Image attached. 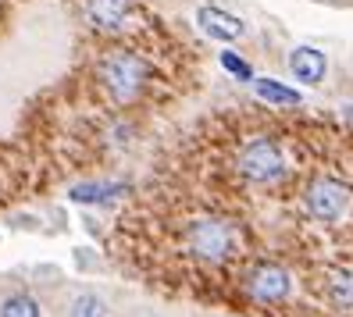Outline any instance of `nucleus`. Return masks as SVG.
<instances>
[{
  "instance_id": "obj_1",
  "label": "nucleus",
  "mask_w": 353,
  "mask_h": 317,
  "mask_svg": "<svg viewBox=\"0 0 353 317\" xmlns=\"http://www.w3.org/2000/svg\"><path fill=\"white\" fill-rule=\"evenodd\" d=\"M182 243H185V249H190L196 260H203V264H225V260H232L239 253L243 236H239L236 221L200 218V221H193L190 228H185Z\"/></svg>"
},
{
  "instance_id": "obj_2",
  "label": "nucleus",
  "mask_w": 353,
  "mask_h": 317,
  "mask_svg": "<svg viewBox=\"0 0 353 317\" xmlns=\"http://www.w3.org/2000/svg\"><path fill=\"white\" fill-rule=\"evenodd\" d=\"M97 75H100V82H103V90L111 93V100L132 103V100L143 93V86H147L150 68H147V61L136 57V54H129V50H111L108 57L100 61Z\"/></svg>"
},
{
  "instance_id": "obj_3",
  "label": "nucleus",
  "mask_w": 353,
  "mask_h": 317,
  "mask_svg": "<svg viewBox=\"0 0 353 317\" xmlns=\"http://www.w3.org/2000/svg\"><path fill=\"white\" fill-rule=\"evenodd\" d=\"M236 167H239V175L246 182H254V185H275L285 175V154H282L279 139L254 136V139H246L239 146Z\"/></svg>"
},
{
  "instance_id": "obj_4",
  "label": "nucleus",
  "mask_w": 353,
  "mask_h": 317,
  "mask_svg": "<svg viewBox=\"0 0 353 317\" xmlns=\"http://www.w3.org/2000/svg\"><path fill=\"white\" fill-rule=\"evenodd\" d=\"M350 200H353L350 185H343L339 178H328V175H318L314 182L303 189V207H307V214L318 218V221H325V225L343 221L346 210H350Z\"/></svg>"
},
{
  "instance_id": "obj_5",
  "label": "nucleus",
  "mask_w": 353,
  "mask_h": 317,
  "mask_svg": "<svg viewBox=\"0 0 353 317\" xmlns=\"http://www.w3.org/2000/svg\"><path fill=\"white\" fill-rule=\"evenodd\" d=\"M243 292H246V300H254L257 307H272V303H282L285 296L293 292V278H289V271L279 267V264H257V267L246 271Z\"/></svg>"
},
{
  "instance_id": "obj_6",
  "label": "nucleus",
  "mask_w": 353,
  "mask_h": 317,
  "mask_svg": "<svg viewBox=\"0 0 353 317\" xmlns=\"http://www.w3.org/2000/svg\"><path fill=\"white\" fill-rule=\"evenodd\" d=\"M196 25L203 36L218 39V43H232V39H243L246 36V22L236 14H228L225 8H214V4H203L196 8Z\"/></svg>"
},
{
  "instance_id": "obj_7",
  "label": "nucleus",
  "mask_w": 353,
  "mask_h": 317,
  "mask_svg": "<svg viewBox=\"0 0 353 317\" xmlns=\"http://www.w3.org/2000/svg\"><path fill=\"white\" fill-rule=\"evenodd\" d=\"M285 61H289V72H293V79L303 82V86H321L325 75H328V57H325V50L310 47V43L293 47Z\"/></svg>"
},
{
  "instance_id": "obj_8",
  "label": "nucleus",
  "mask_w": 353,
  "mask_h": 317,
  "mask_svg": "<svg viewBox=\"0 0 353 317\" xmlns=\"http://www.w3.org/2000/svg\"><path fill=\"white\" fill-rule=\"evenodd\" d=\"M132 4L136 0H86V14L100 32H125L132 22Z\"/></svg>"
},
{
  "instance_id": "obj_9",
  "label": "nucleus",
  "mask_w": 353,
  "mask_h": 317,
  "mask_svg": "<svg viewBox=\"0 0 353 317\" xmlns=\"http://www.w3.org/2000/svg\"><path fill=\"white\" fill-rule=\"evenodd\" d=\"M254 93L268 103H279V108H293V103H300V90H289L285 82L279 79H254Z\"/></svg>"
},
{
  "instance_id": "obj_10",
  "label": "nucleus",
  "mask_w": 353,
  "mask_h": 317,
  "mask_svg": "<svg viewBox=\"0 0 353 317\" xmlns=\"http://www.w3.org/2000/svg\"><path fill=\"white\" fill-rule=\"evenodd\" d=\"M0 317H43V307L29 292H11L0 300Z\"/></svg>"
},
{
  "instance_id": "obj_11",
  "label": "nucleus",
  "mask_w": 353,
  "mask_h": 317,
  "mask_svg": "<svg viewBox=\"0 0 353 317\" xmlns=\"http://www.w3.org/2000/svg\"><path fill=\"white\" fill-rule=\"evenodd\" d=\"M325 296L328 303L336 307H353V271H332L328 274V285H325Z\"/></svg>"
},
{
  "instance_id": "obj_12",
  "label": "nucleus",
  "mask_w": 353,
  "mask_h": 317,
  "mask_svg": "<svg viewBox=\"0 0 353 317\" xmlns=\"http://www.w3.org/2000/svg\"><path fill=\"white\" fill-rule=\"evenodd\" d=\"M68 317H108V303L97 292H79L68 303Z\"/></svg>"
},
{
  "instance_id": "obj_13",
  "label": "nucleus",
  "mask_w": 353,
  "mask_h": 317,
  "mask_svg": "<svg viewBox=\"0 0 353 317\" xmlns=\"http://www.w3.org/2000/svg\"><path fill=\"white\" fill-rule=\"evenodd\" d=\"M221 68H225L228 75H236V79H243V82H254V68L246 65L243 57H236L232 50H221Z\"/></svg>"
},
{
  "instance_id": "obj_14",
  "label": "nucleus",
  "mask_w": 353,
  "mask_h": 317,
  "mask_svg": "<svg viewBox=\"0 0 353 317\" xmlns=\"http://www.w3.org/2000/svg\"><path fill=\"white\" fill-rule=\"evenodd\" d=\"M111 193H121V185H79L72 189V196L79 203H93V200H108Z\"/></svg>"
}]
</instances>
